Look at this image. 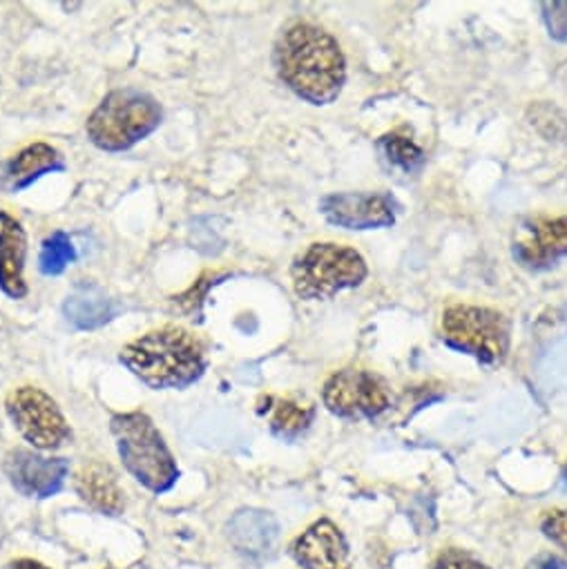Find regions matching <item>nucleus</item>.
I'll return each instance as SVG.
<instances>
[{
    "label": "nucleus",
    "instance_id": "nucleus-1",
    "mask_svg": "<svg viewBox=\"0 0 567 569\" xmlns=\"http://www.w3.org/2000/svg\"><path fill=\"white\" fill-rule=\"evenodd\" d=\"M275 59L284 83L314 106H327L342 92L347 79L345 54L322 28L294 26L281 34Z\"/></svg>",
    "mask_w": 567,
    "mask_h": 569
},
{
    "label": "nucleus",
    "instance_id": "nucleus-2",
    "mask_svg": "<svg viewBox=\"0 0 567 569\" xmlns=\"http://www.w3.org/2000/svg\"><path fill=\"white\" fill-rule=\"evenodd\" d=\"M121 365L150 389H186L206 371V349L186 329L163 327L130 342Z\"/></svg>",
    "mask_w": 567,
    "mask_h": 569
},
{
    "label": "nucleus",
    "instance_id": "nucleus-3",
    "mask_svg": "<svg viewBox=\"0 0 567 569\" xmlns=\"http://www.w3.org/2000/svg\"><path fill=\"white\" fill-rule=\"evenodd\" d=\"M161 106L141 90H115L88 119L90 141L108 152H121L137 146L161 126Z\"/></svg>",
    "mask_w": 567,
    "mask_h": 569
},
{
    "label": "nucleus",
    "instance_id": "nucleus-4",
    "mask_svg": "<svg viewBox=\"0 0 567 569\" xmlns=\"http://www.w3.org/2000/svg\"><path fill=\"white\" fill-rule=\"evenodd\" d=\"M110 425L126 469L150 491H170L179 478V467L155 422L135 411L115 416Z\"/></svg>",
    "mask_w": 567,
    "mask_h": 569
},
{
    "label": "nucleus",
    "instance_id": "nucleus-5",
    "mask_svg": "<svg viewBox=\"0 0 567 569\" xmlns=\"http://www.w3.org/2000/svg\"><path fill=\"white\" fill-rule=\"evenodd\" d=\"M365 277L362 254L338 243H314L291 266L294 289L302 300H329L360 287Z\"/></svg>",
    "mask_w": 567,
    "mask_h": 569
},
{
    "label": "nucleus",
    "instance_id": "nucleus-6",
    "mask_svg": "<svg viewBox=\"0 0 567 569\" xmlns=\"http://www.w3.org/2000/svg\"><path fill=\"white\" fill-rule=\"evenodd\" d=\"M442 340L483 365H496L507 356L509 325L496 311L456 305L442 316Z\"/></svg>",
    "mask_w": 567,
    "mask_h": 569
},
{
    "label": "nucleus",
    "instance_id": "nucleus-7",
    "mask_svg": "<svg viewBox=\"0 0 567 569\" xmlns=\"http://www.w3.org/2000/svg\"><path fill=\"white\" fill-rule=\"evenodd\" d=\"M6 407L14 427L39 449H57L72 436L59 405L37 387L14 389Z\"/></svg>",
    "mask_w": 567,
    "mask_h": 569
},
{
    "label": "nucleus",
    "instance_id": "nucleus-8",
    "mask_svg": "<svg viewBox=\"0 0 567 569\" xmlns=\"http://www.w3.org/2000/svg\"><path fill=\"white\" fill-rule=\"evenodd\" d=\"M322 398L327 409L340 418H376L391 402L387 385L365 369L334 373L325 385Z\"/></svg>",
    "mask_w": 567,
    "mask_h": 569
},
{
    "label": "nucleus",
    "instance_id": "nucleus-9",
    "mask_svg": "<svg viewBox=\"0 0 567 569\" xmlns=\"http://www.w3.org/2000/svg\"><path fill=\"white\" fill-rule=\"evenodd\" d=\"M511 254L529 270H543L556 263L567 254V217L527 219L514 237Z\"/></svg>",
    "mask_w": 567,
    "mask_h": 569
},
{
    "label": "nucleus",
    "instance_id": "nucleus-10",
    "mask_svg": "<svg viewBox=\"0 0 567 569\" xmlns=\"http://www.w3.org/2000/svg\"><path fill=\"white\" fill-rule=\"evenodd\" d=\"M320 210L334 226L349 230L385 228L396 221L391 199L378 192H336L320 201Z\"/></svg>",
    "mask_w": 567,
    "mask_h": 569
},
{
    "label": "nucleus",
    "instance_id": "nucleus-11",
    "mask_svg": "<svg viewBox=\"0 0 567 569\" xmlns=\"http://www.w3.org/2000/svg\"><path fill=\"white\" fill-rule=\"evenodd\" d=\"M70 465L63 458H43L28 449H17L6 460L10 482L30 498L57 496L68 478Z\"/></svg>",
    "mask_w": 567,
    "mask_h": 569
},
{
    "label": "nucleus",
    "instance_id": "nucleus-12",
    "mask_svg": "<svg viewBox=\"0 0 567 569\" xmlns=\"http://www.w3.org/2000/svg\"><path fill=\"white\" fill-rule=\"evenodd\" d=\"M294 556L305 569H351L347 540L331 520L311 525L294 542Z\"/></svg>",
    "mask_w": 567,
    "mask_h": 569
},
{
    "label": "nucleus",
    "instance_id": "nucleus-13",
    "mask_svg": "<svg viewBox=\"0 0 567 569\" xmlns=\"http://www.w3.org/2000/svg\"><path fill=\"white\" fill-rule=\"evenodd\" d=\"M121 313L117 300H112L97 281L83 279L63 302V316L77 331H94L112 322Z\"/></svg>",
    "mask_w": 567,
    "mask_h": 569
},
{
    "label": "nucleus",
    "instance_id": "nucleus-14",
    "mask_svg": "<svg viewBox=\"0 0 567 569\" xmlns=\"http://www.w3.org/2000/svg\"><path fill=\"white\" fill-rule=\"evenodd\" d=\"M28 237L14 217L0 212V291L12 300L28 296V283L23 277L26 270Z\"/></svg>",
    "mask_w": 567,
    "mask_h": 569
},
{
    "label": "nucleus",
    "instance_id": "nucleus-15",
    "mask_svg": "<svg viewBox=\"0 0 567 569\" xmlns=\"http://www.w3.org/2000/svg\"><path fill=\"white\" fill-rule=\"evenodd\" d=\"M74 489L90 507H94L101 513L117 516L126 507V498L119 487L117 473L110 465H103L99 460H92L77 471Z\"/></svg>",
    "mask_w": 567,
    "mask_h": 569
},
{
    "label": "nucleus",
    "instance_id": "nucleus-16",
    "mask_svg": "<svg viewBox=\"0 0 567 569\" xmlns=\"http://www.w3.org/2000/svg\"><path fill=\"white\" fill-rule=\"evenodd\" d=\"M235 549L248 558H263L272 551L277 540V522L270 513L243 509L228 525Z\"/></svg>",
    "mask_w": 567,
    "mask_h": 569
},
{
    "label": "nucleus",
    "instance_id": "nucleus-17",
    "mask_svg": "<svg viewBox=\"0 0 567 569\" xmlns=\"http://www.w3.org/2000/svg\"><path fill=\"white\" fill-rule=\"evenodd\" d=\"M66 170V161L59 150H54L48 143H32L26 150H21L17 157L10 159L6 179L14 192L26 190L32 186L37 179L50 172H61Z\"/></svg>",
    "mask_w": 567,
    "mask_h": 569
},
{
    "label": "nucleus",
    "instance_id": "nucleus-18",
    "mask_svg": "<svg viewBox=\"0 0 567 569\" xmlns=\"http://www.w3.org/2000/svg\"><path fill=\"white\" fill-rule=\"evenodd\" d=\"M314 416H316L314 407H309V405L302 407L298 402L284 400L277 405V409L272 413V420H270L272 433L281 436V438H296L309 429V425L314 422Z\"/></svg>",
    "mask_w": 567,
    "mask_h": 569
},
{
    "label": "nucleus",
    "instance_id": "nucleus-19",
    "mask_svg": "<svg viewBox=\"0 0 567 569\" xmlns=\"http://www.w3.org/2000/svg\"><path fill=\"white\" fill-rule=\"evenodd\" d=\"M74 259H77V248H74L70 234L63 230H57L43 241L39 268L43 274L54 277V274H61Z\"/></svg>",
    "mask_w": 567,
    "mask_h": 569
},
{
    "label": "nucleus",
    "instance_id": "nucleus-20",
    "mask_svg": "<svg viewBox=\"0 0 567 569\" xmlns=\"http://www.w3.org/2000/svg\"><path fill=\"white\" fill-rule=\"evenodd\" d=\"M380 146H382L387 159H389L391 163H396L398 168H402L405 172L418 170V168L422 166V161H425L422 150H420L409 137H402V134H396V132H394V134L382 137Z\"/></svg>",
    "mask_w": 567,
    "mask_h": 569
},
{
    "label": "nucleus",
    "instance_id": "nucleus-21",
    "mask_svg": "<svg viewBox=\"0 0 567 569\" xmlns=\"http://www.w3.org/2000/svg\"><path fill=\"white\" fill-rule=\"evenodd\" d=\"M540 10L549 37L567 43V3H543Z\"/></svg>",
    "mask_w": 567,
    "mask_h": 569
},
{
    "label": "nucleus",
    "instance_id": "nucleus-22",
    "mask_svg": "<svg viewBox=\"0 0 567 569\" xmlns=\"http://www.w3.org/2000/svg\"><path fill=\"white\" fill-rule=\"evenodd\" d=\"M540 529L551 542H556L567 551V509L547 511L540 522Z\"/></svg>",
    "mask_w": 567,
    "mask_h": 569
},
{
    "label": "nucleus",
    "instance_id": "nucleus-23",
    "mask_svg": "<svg viewBox=\"0 0 567 569\" xmlns=\"http://www.w3.org/2000/svg\"><path fill=\"white\" fill-rule=\"evenodd\" d=\"M434 569H489V567H485L480 560H476L474 556L460 549H447L438 556V560L434 562Z\"/></svg>",
    "mask_w": 567,
    "mask_h": 569
},
{
    "label": "nucleus",
    "instance_id": "nucleus-24",
    "mask_svg": "<svg viewBox=\"0 0 567 569\" xmlns=\"http://www.w3.org/2000/svg\"><path fill=\"white\" fill-rule=\"evenodd\" d=\"M529 569H567V565L556 556H545V558L536 560Z\"/></svg>",
    "mask_w": 567,
    "mask_h": 569
},
{
    "label": "nucleus",
    "instance_id": "nucleus-25",
    "mask_svg": "<svg viewBox=\"0 0 567 569\" xmlns=\"http://www.w3.org/2000/svg\"><path fill=\"white\" fill-rule=\"evenodd\" d=\"M12 569H48V567H46V565H41V562H37V560L23 558V560L14 562V565H12Z\"/></svg>",
    "mask_w": 567,
    "mask_h": 569
}]
</instances>
